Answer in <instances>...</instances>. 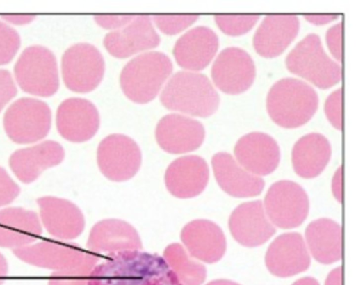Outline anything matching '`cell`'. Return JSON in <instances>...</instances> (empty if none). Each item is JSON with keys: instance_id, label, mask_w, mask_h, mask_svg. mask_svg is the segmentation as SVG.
<instances>
[{"instance_id": "d590c367", "label": "cell", "mask_w": 356, "mask_h": 285, "mask_svg": "<svg viewBox=\"0 0 356 285\" xmlns=\"http://www.w3.org/2000/svg\"><path fill=\"white\" fill-rule=\"evenodd\" d=\"M19 192V186L7 171L0 167V209L13 202Z\"/></svg>"}, {"instance_id": "44dd1931", "label": "cell", "mask_w": 356, "mask_h": 285, "mask_svg": "<svg viewBox=\"0 0 356 285\" xmlns=\"http://www.w3.org/2000/svg\"><path fill=\"white\" fill-rule=\"evenodd\" d=\"M218 45V37L211 28L198 26L178 38L173 48V55L180 67L187 71L197 72L210 63Z\"/></svg>"}, {"instance_id": "ac0fdd59", "label": "cell", "mask_w": 356, "mask_h": 285, "mask_svg": "<svg viewBox=\"0 0 356 285\" xmlns=\"http://www.w3.org/2000/svg\"><path fill=\"white\" fill-rule=\"evenodd\" d=\"M310 261L304 239L296 232L278 236L269 245L265 256L268 270L279 277H289L305 271Z\"/></svg>"}, {"instance_id": "74e56055", "label": "cell", "mask_w": 356, "mask_h": 285, "mask_svg": "<svg viewBox=\"0 0 356 285\" xmlns=\"http://www.w3.org/2000/svg\"><path fill=\"white\" fill-rule=\"evenodd\" d=\"M17 93V88L9 71L0 69V111Z\"/></svg>"}, {"instance_id": "cb8c5ba5", "label": "cell", "mask_w": 356, "mask_h": 285, "mask_svg": "<svg viewBox=\"0 0 356 285\" xmlns=\"http://www.w3.org/2000/svg\"><path fill=\"white\" fill-rule=\"evenodd\" d=\"M299 28V19L295 15H268L254 35V48L261 56L276 57L291 43Z\"/></svg>"}, {"instance_id": "83f0119b", "label": "cell", "mask_w": 356, "mask_h": 285, "mask_svg": "<svg viewBox=\"0 0 356 285\" xmlns=\"http://www.w3.org/2000/svg\"><path fill=\"white\" fill-rule=\"evenodd\" d=\"M331 154V145L326 137L319 133H307L293 145L291 153L293 170L300 177H316L327 166Z\"/></svg>"}, {"instance_id": "277c9868", "label": "cell", "mask_w": 356, "mask_h": 285, "mask_svg": "<svg viewBox=\"0 0 356 285\" xmlns=\"http://www.w3.org/2000/svg\"><path fill=\"white\" fill-rule=\"evenodd\" d=\"M172 70V63L165 54L156 51L142 53L122 68L121 88L135 103L149 102L157 96Z\"/></svg>"}, {"instance_id": "4fadbf2b", "label": "cell", "mask_w": 356, "mask_h": 285, "mask_svg": "<svg viewBox=\"0 0 356 285\" xmlns=\"http://www.w3.org/2000/svg\"><path fill=\"white\" fill-rule=\"evenodd\" d=\"M22 261L54 271L81 264L86 254L79 245L60 240H44L13 250Z\"/></svg>"}, {"instance_id": "ffe728a7", "label": "cell", "mask_w": 356, "mask_h": 285, "mask_svg": "<svg viewBox=\"0 0 356 285\" xmlns=\"http://www.w3.org/2000/svg\"><path fill=\"white\" fill-rule=\"evenodd\" d=\"M64 156L62 145L56 141L47 140L15 151L8 163L20 181L30 184L47 169L60 163Z\"/></svg>"}, {"instance_id": "7bdbcfd3", "label": "cell", "mask_w": 356, "mask_h": 285, "mask_svg": "<svg viewBox=\"0 0 356 285\" xmlns=\"http://www.w3.org/2000/svg\"><path fill=\"white\" fill-rule=\"evenodd\" d=\"M1 17L10 22L17 24L29 22L34 18V15H3Z\"/></svg>"}, {"instance_id": "f6af8a7d", "label": "cell", "mask_w": 356, "mask_h": 285, "mask_svg": "<svg viewBox=\"0 0 356 285\" xmlns=\"http://www.w3.org/2000/svg\"><path fill=\"white\" fill-rule=\"evenodd\" d=\"M292 285H320L314 277H305L296 280Z\"/></svg>"}, {"instance_id": "ee69618b", "label": "cell", "mask_w": 356, "mask_h": 285, "mask_svg": "<svg viewBox=\"0 0 356 285\" xmlns=\"http://www.w3.org/2000/svg\"><path fill=\"white\" fill-rule=\"evenodd\" d=\"M8 272V263L6 258L0 253V285L3 282Z\"/></svg>"}, {"instance_id": "30bf717a", "label": "cell", "mask_w": 356, "mask_h": 285, "mask_svg": "<svg viewBox=\"0 0 356 285\" xmlns=\"http://www.w3.org/2000/svg\"><path fill=\"white\" fill-rule=\"evenodd\" d=\"M97 160L101 172L107 179L121 182L137 173L142 156L140 147L132 138L124 134L113 133L99 144Z\"/></svg>"}, {"instance_id": "d4e9b609", "label": "cell", "mask_w": 356, "mask_h": 285, "mask_svg": "<svg viewBox=\"0 0 356 285\" xmlns=\"http://www.w3.org/2000/svg\"><path fill=\"white\" fill-rule=\"evenodd\" d=\"M90 252L108 255L140 250L142 243L137 231L128 222L118 219H105L91 229L87 242Z\"/></svg>"}, {"instance_id": "603a6c76", "label": "cell", "mask_w": 356, "mask_h": 285, "mask_svg": "<svg viewBox=\"0 0 356 285\" xmlns=\"http://www.w3.org/2000/svg\"><path fill=\"white\" fill-rule=\"evenodd\" d=\"M181 239L191 256L207 263L221 259L227 248L222 230L208 220L198 219L186 224L181 230Z\"/></svg>"}, {"instance_id": "e575fe53", "label": "cell", "mask_w": 356, "mask_h": 285, "mask_svg": "<svg viewBox=\"0 0 356 285\" xmlns=\"http://www.w3.org/2000/svg\"><path fill=\"white\" fill-rule=\"evenodd\" d=\"M325 115L332 125L338 130L342 129V88L332 92L325 103Z\"/></svg>"}, {"instance_id": "484cf974", "label": "cell", "mask_w": 356, "mask_h": 285, "mask_svg": "<svg viewBox=\"0 0 356 285\" xmlns=\"http://www.w3.org/2000/svg\"><path fill=\"white\" fill-rule=\"evenodd\" d=\"M212 168L219 186L234 197H252L264 189V181L245 170L231 154L218 152L211 159Z\"/></svg>"}, {"instance_id": "7c38bea8", "label": "cell", "mask_w": 356, "mask_h": 285, "mask_svg": "<svg viewBox=\"0 0 356 285\" xmlns=\"http://www.w3.org/2000/svg\"><path fill=\"white\" fill-rule=\"evenodd\" d=\"M205 130L202 124L188 115L170 113L156 124L155 137L160 147L170 154L193 152L202 144Z\"/></svg>"}, {"instance_id": "4dcf8cb0", "label": "cell", "mask_w": 356, "mask_h": 285, "mask_svg": "<svg viewBox=\"0 0 356 285\" xmlns=\"http://www.w3.org/2000/svg\"><path fill=\"white\" fill-rule=\"evenodd\" d=\"M99 261L98 254L87 252L81 264L54 271L49 277L48 285H88L89 275Z\"/></svg>"}, {"instance_id": "2e32d148", "label": "cell", "mask_w": 356, "mask_h": 285, "mask_svg": "<svg viewBox=\"0 0 356 285\" xmlns=\"http://www.w3.org/2000/svg\"><path fill=\"white\" fill-rule=\"evenodd\" d=\"M229 227L233 238L248 247L263 245L276 231L259 200L244 202L235 208L229 219Z\"/></svg>"}, {"instance_id": "f1b7e54d", "label": "cell", "mask_w": 356, "mask_h": 285, "mask_svg": "<svg viewBox=\"0 0 356 285\" xmlns=\"http://www.w3.org/2000/svg\"><path fill=\"white\" fill-rule=\"evenodd\" d=\"M308 248L318 262L331 264L342 257L341 227L329 218H319L310 222L305 229Z\"/></svg>"}, {"instance_id": "8fae6325", "label": "cell", "mask_w": 356, "mask_h": 285, "mask_svg": "<svg viewBox=\"0 0 356 285\" xmlns=\"http://www.w3.org/2000/svg\"><path fill=\"white\" fill-rule=\"evenodd\" d=\"M212 80L216 86L227 94L237 95L247 90L256 74L254 61L241 48L229 47L220 52L213 63Z\"/></svg>"}, {"instance_id": "9a60e30c", "label": "cell", "mask_w": 356, "mask_h": 285, "mask_svg": "<svg viewBox=\"0 0 356 285\" xmlns=\"http://www.w3.org/2000/svg\"><path fill=\"white\" fill-rule=\"evenodd\" d=\"M160 36L148 15L136 16L124 26L108 33L104 45L113 56L124 58L156 47Z\"/></svg>"}, {"instance_id": "d6a6232c", "label": "cell", "mask_w": 356, "mask_h": 285, "mask_svg": "<svg viewBox=\"0 0 356 285\" xmlns=\"http://www.w3.org/2000/svg\"><path fill=\"white\" fill-rule=\"evenodd\" d=\"M198 17L197 15H155L153 20L161 32L171 35L184 31Z\"/></svg>"}, {"instance_id": "ba28073f", "label": "cell", "mask_w": 356, "mask_h": 285, "mask_svg": "<svg viewBox=\"0 0 356 285\" xmlns=\"http://www.w3.org/2000/svg\"><path fill=\"white\" fill-rule=\"evenodd\" d=\"M105 70L102 54L94 45L79 42L67 48L61 60L66 87L76 92H88L102 81Z\"/></svg>"}, {"instance_id": "3957f363", "label": "cell", "mask_w": 356, "mask_h": 285, "mask_svg": "<svg viewBox=\"0 0 356 285\" xmlns=\"http://www.w3.org/2000/svg\"><path fill=\"white\" fill-rule=\"evenodd\" d=\"M318 106L315 90L306 82L287 77L276 81L269 90L266 107L277 125L293 129L306 124Z\"/></svg>"}, {"instance_id": "4316f807", "label": "cell", "mask_w": 356, "mask_h": 285, "mask_svg": "<svg viewBox=\"0 0 356 285\" xmlns=\"http://www.w3.org/2000/svg\"><path fill=\"white\" fill-rule=\"evenodd\" d=\"M39 216L22 207L0 209V247L13 250L33 243L42 234Z\"/></svg>"}, {"instance_id": "d6986e66", "label": "cell", "mask_w": 356, "mask_h": 285, "mask_svg": "<svg viewBox=\"0 0 356 285\" xmlns=\"http://www.w3.org/2000/svg\"><path fill=\"white\" fill-rule=\"evenodd\" d=\"M237 162L256 176L271 174L277 168L280 152L276 140L263 132H251L238 139L234 147Z\"/></svg>"}, {"instance_id": "836d02e7", "label": "cell", "mask_w": 356, "mask_h": 285, "mask_svg": "<svg viewBox=\"0 0 356 285\" xmlns=\"http://www.w3.org/2000/svg\"><path fill=\"white\" fill-rule=\"evenodd\" d=\"M20 46V37L11 26L0 21V65L8 63Z\"/></svg>"}, {"instance_id": "8992f818", "label": "cell", "mask_w": 356, "mask_h": 285, "mask_svg": "<svg viewBox=\"0 0 356 285\" xmlns=\"http://www.w3.org/2000/svg\"><path fill=\"white\" fill-rule=\"evenodd\" d=\"M14 75L21 89L31 95L49 97L59 87L56 57L41 45L24 49L14 65Z\"/></svg>"}, {"instance_id": "b9f144b4", "label": "cell", "mask_w": 356, "mask_h": 285, "mask_svg": "<svg viewBox=\"0 0 356 285\" xmlns=\"http://www.w3.org/2000/svg\"><path fill=\"white\" fill-rule=\"evenodd\" d=\"M325 285H342V267L333 269L327 275Z\"/></svg>"}, {"instance_id": "8d00e7d4", "label": "cell", "mask_w": 356, "mask_h": 285, "mask_svg": "<svg viewBox=\"0 0 356 285\" xmlns=\"http://www.w3.org/2000/svg\"><path fill=\"white\" fill-rule=\"evenodd\" d=\"M342 22L331 26L326 33V42L334 58L342 60Z\"/></svg>"}, {"instance_id": "7402d4cb", "label": "cell", "mask_w": 356, "mask_h": 285, "mask_svg": "<svg viewBox=\"0 0 356 285\" xmlns=\"http://www.w3.org/2000/svg\"><path fill=\"white\" fill-rule=\"evenodd\" d=\"M209 170L204 158L187 155L174 160L168 167L165 183L168 190L181 199L194 197L206 188Z\"/></svg>"}, {"instance_id": "bcb514c9", "label": "cell", "mask_w": 356, "mask_h": 285, "mask_svg": "<svg viewBox=\"0 0 356 285\" xmlns=\"http://www.w3.org/2000/svg\"><path fill=\"white\" fill-rule=\"evenodd\" d=\"M206 285H240L239 284L227 279H216L213 280Z\"/></svg>"}, {"instance_id": "f546056e", "label": "cell", "mask_w": 356, "mask_h": 285, "mask_svg": "<svg viewBox=\"0 0 356 285\" xmlns=\"http://www.w3.org/2000/svg\"><path fill=\"white\" fill-rule=\"evenodd\" d=\"M163 259L183 285H201L204 282L206 268L179 243L167 246Z\"/></svg>"}, {"instance_id": "6da1fadb", "label": "cell", "mask_w": 356, "mask_h": 285, "mask_svg": "<svg viewBox=\"0 0 356 285\" xmlns=\"http://www.w3.org/2000/svg\"><path fill=\"white\" fill-rule=\"evenodd\" d=\"M88 285H183L163 257L140 250L108 255L90 272Z\"/></svg>"}, {"instance_id": "60d3db41", "label": "cell", "mask_w": 356, "mask_h": 285, "mask_svg": "<svg viewBox=\"0 0 356 285\" xmlns=\"http://www.w3.org/2000/svg\"><path fill=\"white\" fill-rule=\"evenodd\" d=\"M337 14L305 15L304 17L310 23L315 25H322L331 22L338 17Z\"/></svg>"}, {"instance_id": "1f68e13d", "label": "cell", "mask_w": 356, "mask_h": 285, "mask_svg": "<svg viewBox=\"0 0 356 285\" xmlns=\"http://www.w3.org/2000/svg\"><path fill=\"white\" fill-rule=\"evenodd\" d=\"M259 15H216L219 28L225 34L236 36L248 32L257 23Z\"/></svg>"}, {"instance_id": "5bb4252c", "label": "cell", "mask_w": 356, "mask_h": 285, "mask_svg": "<svg viewBox=\"0 0 356 285\" xmlns=\"http://www.w3.org/2000/svg\"><path fill=\"white\" fill-rule=\"evenodd\" d=\"M56 120L60 136L73 142L92 138L100 123L96 106L90 101L80 97L63 101L58 107Z\"/></svg>"}, {"instance_id": "e0dca14e", "label": "cell", "mask_w": 356, "mask_h": 285, "mask_svg": "<svg viewBox=\"0 0 356 285\" xmlns=\"http://www.w3.org/2000/svg\"><path fill=\"white\" fill-rule=\"evenodd\" d=\"M37 204L41 224L55 238L72 240L83 232V215L72 202L54 196H43L37 200Z\"/></svg>"}, {"instance_id": "5b68a950", "label": "cell", "mask_w": 356, "mask_h": 285, "mask_svg": "<svg viewBox=\"0 0 356 285\" xmlns=\"http://www.w3.org/2000/svg\"><path fill=\"white\" fill-rule=\"evenodd\" d=\"M285 63L291 73L322 89L333 86L342 77L341 67L326 54L316 33H309L300 41Z\"/></svg>"}, {"instance_id": "9c48e42d", "label": "cell", "mask_w": 356, "mask_h": 285, "mask_svg": "<svg viewBox=\"0 0 356 285\" xmlns=\"http://www.w3.org/2000/svg\"><path fill=\"white\" fill-rule=\"evenodd\" d=\"M264 207L273 225L281 229H292L307 218L309 202L302 186L292 181L281 180L269 188Z\"/></svg>"}, {"instance_id": "7a4b0ae2", "label": "cell", "mask_w": 356, "mask_h": 285, "mask_svg": "<svg viewBox=\"0 0 356 285\" xmlns=\"http://www.w3.org/2000/svg\"><path fill=\"white\" fill-rule=\"evenodd\" d=\"M160 100L168 109L207 117L218 109L220 97L205 75L191 71L175 73L163 88Z\"/></svg>"}, {"instance_id": "f35d334b", "label": "cell", "mask_w": 356, "mask_h": 285, "mask_svg": "<svg viewBox=\"0 0 356 285\" xmlns=\"http://www.w3.org/2000/svg\"><path fill=\"white\" fill-rule=\"evenodd\" d=\"M136 17L134 15H98L94 17L96 23L107 29H119L129 24Z\"/></svg>"}, {"instance_id": "ab89813d", "label": "cell", "mask_w": 356, "mask_h": 285, "mask_svg": "<svg viewBox=\"0 0 356 285\" xmlns=\"http://www.w3.org/2000/svg\"><path fill=\"white\" fill-rule=\"evenodd\" d=\"M332 193L335 198L340 203L342 202V167L336 171L332 183Z\"/></svg>"}, {"instance_id": "52a82bcc", "label": "cell", "mask_w": 356, "mask_h": 285, "mask_svg": "<svg viewBox=\"0 0 356 285\" xmlns=\"http://www.w3.org/2000/svg\"><path fill=\"white\" fill-rule=\"evenodd\" d=\"M49 106L33 97H22L6 111L3 124L8 136L15 142L28 144L44 138L51 127Z\"/></svg>"}]
</instances>
